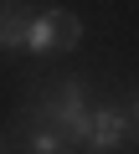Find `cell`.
Returning <instances> with one entry per match:
<instances>
[{
    "label": "cell",
    "instance_id": "cell-1",
    "mask_svg": "<svg viewBox=\"0 0 139 154\" xmlns=\"http://www.w3.org/2000/svg\"><path fill=\"white\" fill-rule=\"evenodd\" d=\"M21 118H26V123H41V128H57L67 144L77 149V134H83V118H88V88L77 82V77L52 82V88H41V93L26 103Z\"/></svg>",
    "mask_w": 139,
    "mask_h": 154
},
{
    "label": "cell",
    "instance_id": "cell-2",
    "mask_svg": "<svg viewBox=\"0 0 139 154\" xmlns=\"http://www.w3.org/2000/svg\"><path fill=\"white\" fill-rule=\"evenodd\" d=\"M129 134H134V123H129L124 108H113V103L88 108L83 134H77V154H118V149L129 144Z\"/></svg>",
    "mask_w": 139,
    "mask_h": 154
},
{
    "label": "cell",
    "instance_id": "cell-3",
    "mask_svg": "<svg viewBox=\"0 0 139 154\" xmlns=\"http://www.w3.org/2000/svg\"><path fill=\"white\" fill-rule=\"evenodd\" d=\"M26 26H31L26 5H0V51H21L26 46Z\"/></svg>",
    "mask_w": 139,
    "mask_h": 154
},
{
    "label": "cell",
    "instance_id": "cell-4",
    "mask_svg": "<svg viewBox=\"0 0 139 154\" xmlns=\"http://www.w3.org/2000/svg\"><path fill=\"white\" fill-rule=\"evenodd\" d=\"M26 154H77L57 128H41V123H26Z\"/></svg>",
    "mask_w": 139,
    "mask_h": 154
},
{
    "label": "cell",
    "instance_id": "cell-5",
    "mask_svg": "<svg viewBox=\"0 0 139 154\" xmlns=\"http://www.w3.org/2000/svg\"><path fill=\"white\" fill-rule=\"evenodd\" d=\"M26 51H57V26H52V11L31 16V26H26Z\"/></svg>",
    "mask_w": 139,
    "mask_h": 154
},
{
    "label": "cell",
    "instance_id": "cell-6",
    "mask_svg": "<svg viewBox=\"0 0 139 154\" xmlns=\"http://www.w3.org/2000/svg\"><path fill=\"white\" fill-rule=\"evenodd\" d=\"M52 26H57V51H72L83 41V21L72 11H52Z\"/></svg>",
    "mask_w": 139,
    "mask_h": 154
},
{
    "label": "cell",
    "instance_id": "cell-7",
    "mask_svg": "<svg viewBox=\"0 0 139 154\" xmlns=\"http://www.w3.org/2000/svg\"><path fill=\"white\" fill-rule=\"evenodd\" d=\"M129 123L139 128V93H134V108H129Z\"/></svg>",
    "mask_w": 139,
    "mask_h": 154
},
{
    "label": "cell",
    "instance_id": "cell-8",
    "mask_svg": "<svg viewBox=\"0 0 139 154\" xmlns=\"http://www.w3.org/2000/svg\"><path fill=\"white\" fill-rule=\"evenodd\" d=\"M0 154H11V149H5V139H0Z\"/></svg>",
    "mask_w": 139,
    "mask_h": 154
}]
</instances>
